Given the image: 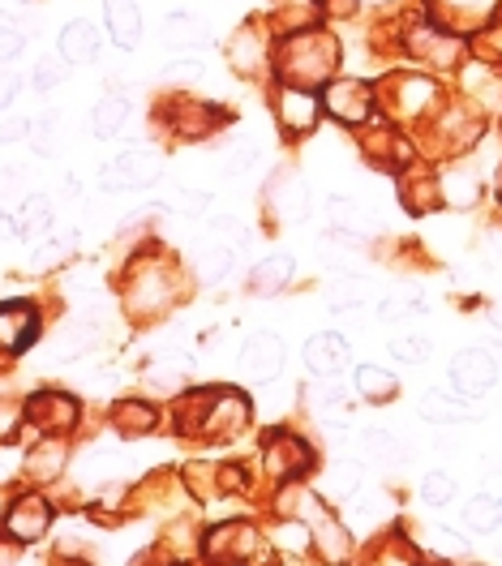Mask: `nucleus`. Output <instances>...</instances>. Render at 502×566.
Listing matches in <instances>:
<instances>
[{
	"label": "nucleus",
	"mask_w": 502,
	"mask_h": 566,
	"mask_svg": "<svg viewBox=\"0 0 502 566\" xmlns=\"http://www.w3.org/2000/svg\"><path fill=\"white\" fill-rule=\"evenodd\" d=\"M159 43H164L168 52H177V56H194V52H207V48H211V31H207V22L194 18L189 9H177V13L164 18Z\"/></svg>",
	"instance_id": "obj_16"
},
{
	"label": "nucleus",
	"mask_w": 502,
	"mask_h": 566,
	"mask_svg": "<svg viewBox=\"0 0 502 566\" xmlns=\"http://www.w3.org/2000/svg\"><path fill=\"white\" fill-rule=\"evenodd\" d=\"M4 232H9V214L0 211V237H4Z\"/></svg>",
	"instance_id": "obj_49"
},
{
	"label": "nucleus",
	"mask_w": 502,
	"mask_h": 566,
	"mask_svg": "<svg viewBox=\"0 0 502 566\" xmlns=\"http://www.w3.org/2000/svg\"><path fill=\"white\" fill-rule=\"evenodd\" d=\"M387 348H391V356L399 365H426L433 356V339L421 335V331H399Z\"/></svg>",
	"instance_id": "obj_37"
},
{
	"label": "nucleus",
	"mask_w": 502,
	"mask_h": 566,
	"mask_svg": "<svg viewBox=\"0 0 502 566\" xmlns=\"http://www.w3.org/2000/svg\"><path fill=\"white\" fill-rule=\"evenodd\" d=\"M499 129H502V107H499Z\"/></svg>",
	"instance_id": "obj_51"
},
{
	"label": "nucleus",
	"mask_w": 502,
	"mask_h": 566,
	"mask_svg": "<svg viewBox=\"0 0 502 566\" xmlns=\"http://www.w3.org/2000/svg\"><path fill=\"white\" fill-rule=\"evenodd\" d=\"M159 177H164V159L155 150H146V146H134V150H121L116 159L104 164L100 185L108 193H134V189H150Z\"/></svg>",
	"instance_id": "obj_7"
},
{
	"label": "nucleus",
	"mask_w": 502,
	"mask_h": 566,
	"mask_svg": "<svg viewBox=\"0 0 502 566\" xmlns=\"http://www.w3.org/2000/svg\"><path fill=\"white\" fill-rule=\"evenodd\" d=\"M421 421L433 429H460V424L481 421V412L472 408V399L456 395V390H433L421 399Z\"/></svg>",
	"instance_id": "obj_20"
},
{
	"label": "nucleus",
	"mask_w": 502,
	"mask_h": 566,
	"mask_svg": "<svg viewBox=\"0 0 502 566\" xmlns=\"http://www.w3.org/2000/svg\"><path fill=\"white\" fill-rule=\"evenodd\" d=\"M485 249H490L494 262H502V223H490V228H485Z\"/></svg>",
	"instance_id": "obj_45"
},
{
	"label": "nucleus",
	"mask_w": 502,
	"mask_h": 566,
	"mask_svg": "<svg viewBox=\"0 0 502 566\" xmlns=\"http://www.w3.org/2000/svg\"><path fill=\"white\" fill-rule=\"evenodd\" d=\"M159 424V408L155 403H146V399H125V403H116V429L125 433V438H143Z\"/></svg>",
	"instance_id": "obj_34"
},
{
	"label": "nucleus",
	"mask_w": 502,
	"mask_h": 566,
	"mask_svg": "<svg viewBox=\"0 0 502 566\" xmlns=\"http://www.w3.org/2000/svg\"><path fill=\"white\" fill-rule=\"evenodd\" d=\"M464 528L477 532V536H490V532L502 528V497L499 494H472L464 502Z\"/></svg>",
	"instance_id": "obj_32"
},
{
	"label": "nucleus",
	"mask_w": 502,
	"mask_h": 566,
	"mask_svg": "<svg viewBox=\"0 0 502 566\" xmlns=\"http://www.w3.org/2000/svg\"><path fill=\"white\" fill-rule=\"evenodd\" d=\"M490 322L502 331V301H494V305H490Z\"/></svg>",
	"instance_id": "obj_47"
},
{
	"label": "nucleus",
	"mask_w": 502,
	"mask_h": 566,
	"mask_svg": "<svg viewBox=\"0 0 502 566\" xmlns=\"http://www.w3.org/2000/svg\"><path fill=\"white\" fill-rule=\"evenodd\" d=\"M0 27H13V22H9V13H0Z\"/></svg>",
	"instance_id": "obj_50"
},
{
	"label": "nucleus",
	"mask_w": 502,
	"mask_h": 566,
	"mask_svg": "<svg viewBox=\"0 0 502 566\" xmlns=\"http://www.w3.org/2000/svg\"><path fill=\"white\" fill-rule=\"evenodd\" d=\"M262 463L275 481H296L301 472L314 468V451L310 442H301L292 429H271L266 442H262Z\"/></svg>",
	"instance_id": "obj_10"
},
{
	"label": "nucleus",
	"mask_w": 502,
	"mask_h": 566,
	"mask_svg": "<svg viewBox=\"0 0 502 566\" xmlns=\"http://www.w3.org/2000/svg\"><path fill=\"white\" fill-rule=\"evenodd\" d=\"M421 497H426L430 506H447V502L456 497V476H451V472H442V468L430 472V476L421 481Z\"/></svg>",
	"instance_id": "obj_40"
},
{
	"label": "nucleus",
	"mask_w": 502,
	"mask_h": 566,
	"mask_svg": "<svg viewBox=\"0 0 502 566\" xmlns=\"http://www.w3.org/2000/svg\"><path fill=\"white\" fill-rule=\"evenodd\" d=\"M43 528H48V502H43V497H22V502L13 506V515H9V532L22 536V541H31V536H39Z\"/></svg>",
	"instance_id": "obj_36"
},
{
	"label": "nucleus",
	"mask_w": 502,
	"mask_h": 566,
	"mask_svg": "<svg viewBox=\"0 0 502 566\" xmlns=\"http://www.w3.org/2000/svg\"><path fill=\"white\" fill-rule=\"evenodd\" d=\"M430 545H442L447 549V558H460L464 554V536H456V532H447V528H426L421 532Z\"/></svg>",
	"instance_id": "obj_43"
},
{
	"label": "nucleus",
	"mask_w": 502,
	"mask_h": 566,
	"mask_svg": "<svg viewBox=\"0 0 502 566\" xmlns=\"http://www.w3.org/2000/svg\"><path fill=\"white\" fill-rule=\"evenodd\" d=\"M438 193H442V207L447 211H472L481 202V177L472 168V159H451L438 177Z\"/></svg>",
	"instance_id": "obj_14"
},
{
	"label": "nucleus",
	"mask_w": 502,
	"mask_h": 566,
	"mask_svg": "<svg viewBox=\"0 0 502 566\" xmlns=\"http://www.w3.org/2000/svg\"><path fill=\"white\" fill-rule=\"evenodd\" d=\"M323 116H331L344 129H360L378 116V77H360V73H335L318 91Z\"/></svg>",
	"instance_id": "obj_4"
},
{
	"label": "nucleus",
	"mask_w": 502,
	"mask_h": 566,
	"mask_svg": "<svg viewBox=\"0 0 502 566\" xmlns=\"http://www.w3.org/2000/svg\"><path fill=\"white\" fill-rule=\"evenodd\" d=\"M494 189H499V202H502V164H499V172H494Z\"/></svg>",
	"instance_id": "obj_48"
},
{
	"label": "nucleus",
	"mask_w": 502,
	"mask_h": 566,
	"mask_svg": "<svg viewBox=\"0 0 502 566\" xmlns=\"http://www.w3.org/2000/svg\"><path fill=\"white\" fill-rule=\"evenodd\" d=\"M262 207L275 223L301 228L310 219V185H305V177L292 172V168H275L262 185Z\"/></svg>",
	"instance_id": "obj_6"
},
{
	"label": "nucleus",
	"mask_w": 502,
	"mask_h": 566,
	"mask_svg": "<svg viewBox=\"0 0 502 566\" xmlns=\"http://www.w3.org/2000/svg\"><path fill=\"white\" fill-rule=\"evenodd\" d=\"M31 82H35V91H56L65 82V61H39Z\"/></svg>",
	"instance_id": "obj_41"
},
{
	"label": "nucleus",
	"mask_w": 502,
	"mask_h": 566,
	"mask_svg": "<svg viewBox=\"0 0 502 566\" xmlns=\"http://www.w3.org/2000/svg\"><path fill=\"white\" fill-rule=\"evenodd\" d=\"M27 417L43 429H70L77 421V403H73L70 395H61V390H39L35 399L27 403Z\"/></svg>",
	"instance_id": "obj_27"
},
{
	"label": "nucleus",
	"mask_w": 502,
	"mask_h": 566,
	"mask_svg": "<svg viewBox=\"0 0 502 566\" xmlns=\"http://www.w3.org/2000/svg\"><path fill=\"white\" fill-rule=\"evenodd\" d=\"M326 223H331V232H344V237H357V241H374L378 237L374 211L365 202H357V198H348V193L326 198Z\"/></svg>",
	"instance_id": "obj_18"
},
{
	"label": "nucleus",
	"mask_w": 502,
	"mask_h": 566,
	"mask_svg": "<svg viewBox=\"0 0 502 566\" xmlns=\"http://www.w3.org/2000/svg\"><path fill=\"white\" fill-rule=\"evenodd\" d=\"M335 73H344V39L326 22L310 31L275 35V65H271L275 82L301 86V91H323Z\"/></svg>",
	"instance_id": "obj_1"
},
{
	"label": "nucleus",
	"mask_w": 502,
	"mask_h": 566,
	"mask_svg": "<svg viewBox=\"0 0 502 566\" xmlns=\"http://www.w3.org/2000/svg\"><path fill=\"white\" fill-rule=\"evenodd\" d=\"M250 421V399L241 395V390H223V387H211V399H207V412H202V424H198V433L202 438H237L241 429Z\"/></svg>",
	"instance_id": "obj_11"
},
{
	"label": "nucleus",
	"mask_w": 502,
	"mask_h": 566,
	"mask_svg": "<svg viewBox=\"0 0 502 566\" xmlns=\"http://www.w3.org/2000/svg\"><path fill=\"white\" fill-rule=\"evenodd\" d=\"M13 95H18V77L13 73H0V112L13 104Z\"/></svg>",
	"instance_id": "obj_46"
},
{
	"label": "nucleus",
	"mask_w": 502,
	"mask_h": 566,
	"mask_svg": "<svg viewBox=\"0 0 502 566\" xmlns=\"http://www.w3.org/2000/svg\"><path fill=\"white\" fill-rule=\"evenodd\" d=\"M357 395L365 403H391L395 395H399V382H395V374H387L383 365H360Z\"/></svg>",
	"instance_id": "obj_35"
},
{
	"label": "nucleus",
	"mask_w": 502,
	"mask_h": 566,
	"mask_svg": "<svg viewBox=\"0 0 502 566\" xmlns=\"http://www.w3.org/2000/svg\"><path fill=\"white\" fill-rule=\"evenodd\" d=\"M266 104H271V116L280 125V134L287 142L310 138L318 125H323V104H318V91H301V86H284V82H271L266 86Z\"/></svg>",
	"instance_id": "obj_5"
},
{
	"label": "nucleus",
	"mask_w": 502,
	"mask_h": 566,
	"mask_svg": "<svg viewBox=\"0 0 502 566\" xmlns=\"http://www.w3.org/2000/svg\"><path fill=\"white\" fill-rule=\"evenodd\" d=\"M100 48H104V39H100V27H95L91 18H73V22L61 27L56 56H61L65 65H91V61L100 56Z\"/></svg>",
	"instance_id": "obj_22"
},
{
	"label": "nucleus",
	"mask_w": 502,
	"mask_h": 566,
	"mask_svg": "<svg viewBox=\"0 0 502 566\" xmlns=\"http://www.w3.org/2000/svg\"><path fill=\"white\" fill-rule=\"evenodd\" d=\"M292 280H296V258L292 253H271V258L253 262L250 292L253 296H280L292 287Z\"/></svg>",
	"instance_id": "obj_25"
},
{
	"label": "nucleus",
	"mask_w": 502,
	"mask_h": 566,
	"mask_svg": "<svg viewBox=\"0 0 502 566\" xmlns=\"http://www.w3.org/2000/svg\"><path fill=\"white\" fill-rule=\"evenodd\" d=\"M223 61L237 82H262L271 86V65H275V27L266 22V13H250L232 27V35L223 43Z\"/></svg>",
	"instance_id": "obj_3"
},
{
	"label": "nucleus",
	"mask_w": 502,
	"mask_h": 566,
	"mask_svg": "<svg viewBox=\"0 0 502 566\" xmlns=\"http://www.w3.org/2000/svg\"><path fill=\"white\" fill-rule=\"evenodd\" d=\"M232 262H237V249L228 245L223 237H216V232H207L198 241V249H194V280L202 283V287H216V283L228 280Z\"/></svg>",
	"instance_id": "obj_23"
},
{
	"label": "nucleus",
	"mask_w": 502,
	"mask_h": 566,
	"mask_svg": "<svg viewBox=\"0 0 502 566\" xmlns=\"http://www.w3.org/2000/svg\"><path fill=\"white\" fill-rule=\"evenodd\" d=\"M48 223H52V198L31 193V198L22 202V214H18V232H22V237H39Z\"/></svg>",
	"instance_id": "obj_39"
},
{
	"label": "nucleus",
	"mask_w": 502,
	"mask_h": 566,
	"mask_svg": "<svg viewBox=\"0 0 502 566\" xmlns=\"http://www.w3.org/2000/svg\"><path fill=\"white\" fill-rule=\"evenodd\" d=\"M129 301H134V310L150 318V314H159V310H168L172 301H177V280H172V271H164L159 262H150L143 266L138 275H134V287H129Z\"/></svg>",
	"instance_id": "obj_13"
},
{
	"label": "nucleus",
	"mask_w": 502,
	"mask_h": 566,
	"mask_svg": "<svg viewBox=\"0 0 502 566\" xmlns=\"http://www.w3.org/2000/svg\"><path fill=\"white\" fill-rule=\"evenodd\" d=\"M39 335V314L27 301L0 305V353H27Z\"/></svg>",
	"instance_id": "obj_19"
},
{
	"label": "nucleus",
	"mask_w": 502,
	"mask_h": 566,
	"mask_svg": "<svg viewBox=\"0 0 502 566\" xmlns=\"http://www.w3.org/2000/svg\"><path fill=\"white\" fill-rule=\"evenodd\" d=\"M104 22L121 52H134L143 43V9L138 0H104Z\"/></svg>",
	"instance_id": "obj_24"
},
{
	"label": "nucleus",
	"mask_w": 502,
	"mask_h": 566,
	"mask_svg": "<svg viewBox=\"0 0 502 566\" xmlns=\"http://www.w3.org/2000/svg\"><path fill=\"white\" fill-rule=\"evenodd\" d=\"M447 104V86L438 73L426 70H391L378 73V112L395 125H426L438 107Z\"/></svg>",
	"instance_id": "obj_2"
},
{
	"label": "nucleus",
	"mask_w": 502,
	"mask_h": 566,
	"mask_svg": "<svg viewBox=\"0 0 502 566\" xmlns=\"http://www.w3.org/2000/svg\"><path fill=\"white\" fill-rule=\"evenodd\" d=\"M95 339H100V331H95L91 322H70V326H61V331H56V339H52V356H56V360H77L82 353H91V348H95Z\"/></svg>",
	"instance_id": "obj_33"
},
{
	"label": "nucleus",
	"mask_w": 502,
	"mask_h": 566,
	"mask_svg": "<svg viewBox=\"0 0 502 566\" xmlns=\"http://www.w3.org/2000/svg\"><path fill=\"white\" fill-rule=\"evenodd\" d=\"M143 387L150 390V395H159V399L185 395V387H189V356H164L159 365L146 369Z\"/></svg>",
	"instance_id": "obj_28"
},
{
	"label": "nucleus",
	"mask_w": 502,
	"mask_h": 566,
	"mask_svg": "<svg viewBox=\"0 0 502 566\" xmlns=\"http://www.w3.org/2000/svg\"><path fill=\"white\" fill-rule=\"evenodd\" d=\"M360 485H365V463L360 460H335L331 468H326L323 497H331V502H348L353 494H360Z\"/></svg>",
	"instance_id": "obj_31"
},
{
	"label": "nucleus",
	"mask_w": 502,
	"mask_h": 566,
	"mask_svg": "<svg viewBox=\"0 0 502 566\" xmlns=\"http://www.w3.org/2000/svg\"><path fill=\"white\" fill-rule=\"evenodd\" d=\"M129 116H134L129 95H125V91H108L100 104L91 107V134H95L100 142H112L116 134H125Z\"/></svg>",
	"instance_id": "obj_26"
},
{
	"label": "nucleus",
	"mask_w": 502,
	"mask_h": 566,
	"mask_svg": "<svg viewBox=\"0 0 502 566\" xmlns=\"http://www.w3.org/2000/svg\"><path fill=\"white\" fill-rule=\"evenodd\" d=\"M266 22L275 27V35H292V31L323 27L326 0H271V4H266Z\"/></svg>",
	"instance_id": "obj_21"
},
{
	"label": "nucleus",
	"mask_w": 502,
	"mask_h": 566,
	"mask_svg": "<svg viewBox=\"0 0 502 566\" xmlns=\"http://www.w3.org/2000/svg\"><path fill=\"white\" fill-rule=\"evenodd\" d=\"M499 378H502V365L490 348H460V353L451 356V390L472 399V403L485 399L490 390L499 387Z\"/></svg>",
	"instance_id": "obj_9"
},
{
	"label": "nucleus",
	"mask_w": 502,
	"mask_h": 566,
	"mask_svg": "<svg viewBox=\"0 0 502 566\" xmlns=\"http://www.w3.org/2000/svg\"><path fill=\"white\" fill-rule=\"evenodd\" d=\"M301 360L310 365V374H318V378H335V374H344L348 369V339L339 335V331H314L310 339H305V348H301Z\"/></svg>",
	"instance_id": "obj_15"
},
{
	"label": "nucleus",
	"mask_w": 502,
	"mask_h": 566,
	"mask_svg": "<svg viewBox=\"0 0 502 566\" xmlns=\"http://www.w3.org/2000/svg\"><path fill=\"white\" fill-rule=\"evenodd\" d=\"M284 339L275 335V331H258L245 339V348H241V374L258 382V387H271V382H280V374H284Z\"/></svg>",
	"instance_id": "obj_12"
},
{
	"label": "nucleus",
	"mask_w": 502,
	"mask_h": 566,
	"mask_svg": "<svg viewBox=\"0 0 502 566\" xmlns=\"http://www.w3.org/2000/svg\"><path fill=\"white\" fill-rule=\"evenodd\" d=\"M22 48H27V35L18 27H0V65L13 61V56H22Z\"/></svg>",
	"instance_id": "obj_44"
},
{
	"label": "nucleus",
	"mask_w": 502,
	"mask_h": 566,
	"mask_svg": "<svg viewBox=\"0 0 502 566\" xmlns=\"http://www.w3.org/2000/svg\"><path fill=\"white\" fill-rule=\"evenodd\" d=\"M421 4H426L430 22L464 39L485 35V27L502 13V0H421Z\"/></svg>",
	"instance_id": "obj_8"
},
{
	"label": "nucleus",
	"mask_w": 502,
	"mask_h": 566,
	"mask_svg": "<svg viewBox=\"0 0 502 566\" xmlns=\"http://www.w3.org/2000/svg\"><path fill=\"white\" fill-rule=\"evenodd\" d=\"M360 451H365V460L378 463V468H399V463L408 460V442L395 429H365L360 433Z\"/></svg>",
	"instance_id": "obj_29"
},
{
	"label": "nucleus",
	"mask_w": 502,
	"mask_h": 566,
	"mask_svg": "<svg viewBox=\"0 0 502 566\" xmlns=\"http://www.w3.org/2000/svg\"><path fill=\"white\" fill-rule=\"evenodd\" d=\"M395 198H399V207H404L408 214L442 211L438 177H433L430 168H421V164H408V168L399 172V189H395Z\"/></svg>",
	"instance_id": "obj_17"
},
{
	"label": "nucleus",
	"mask_w": 502,
	"mask_h": 566,
	"mask_svg": "<svg viewBox=\"0 0 502 566\" xmlns=\"http://www.w3.org/2000/svg\"><path fill=\"white\" fill-rule=\"evenodd\" d=\"M202 77H207V65H202L198 56H172V61L164 65V77H159V82H164L168 91H194Z\"/></svg>",
	"instance_id": "obj_38"
},
{
	"label": "nucleus",
	"mask_w": 502,
	"mask_h": 566,
	"mask_svg": "<svg viewBox=\"0 0 502 566\" xmlns=\"http://www.w3.org/2000/svg\"><path fill=\"white\" fill-rule=\"evenodd\" d=\"M472 48H477V52H485V56H494V61H502V13L485 27V35L472 39Z\"/></svg>",
	"instance_id": "obj_42"
},
{
	"label": "nucleus",
	"mask_w": 502,
	"mask_h": 566,
	"mask_svg": "<svg viewBox=\"0 0 502 566\" xmlns=\"http://www.w3.org/2000/svg\"><path fill=\"white\" fill-rule=\"evenodd\" d=\"M426 296H421V287H412V283H404V287H395L387 292L383 301H378V322H417L426 318Z\"/></svg>",
	"instance_id": "obj_30"
}]
</instances>
